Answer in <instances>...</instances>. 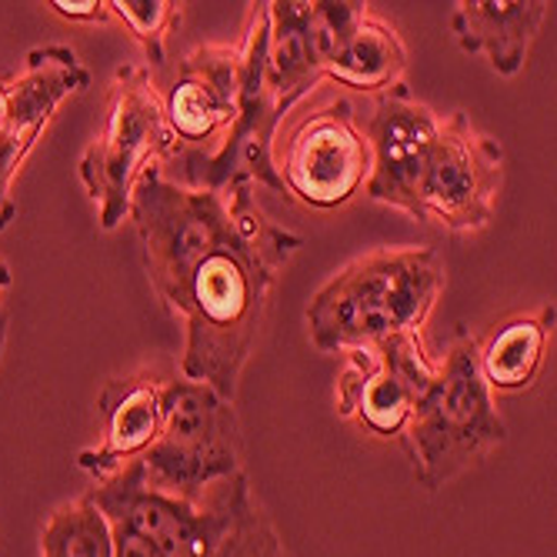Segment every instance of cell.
<instances>
[{
    "label": "cell",
    "instance_id": "6da1fadb",
    "mask_svg": "<svg viewBox=\"0 0 557 557\" xmlns=\"http://www.w3.org/2000/svg\"><path fill=\"white\" fill-rule=\"evenodd\" d=\"M255 187L250 181L221 190L187 187L150 164L127 211L150 287L184 324L181 377L227 400L237 397L281 271L304 247L300 234L261 211Z\"/></svg>",
    "mask_w": 557,
    "mask_h": 557
},
{
    "label": "cell",
    "instance_id": "7a4b0ae2",
    "mask_svg": "<svg viewBox=\"0 0 557 557\" xmlns=\"http://www.w3.org/2000/svg\"><path fill=\"white\" fill-rule=\"evenodd\" d=\"M434 247H381L344 264L311 297L304 321L321 354H344L391 334H421L444 290Z\"/></svg>",
    "mask_w": 557,
    "mask_h": 557
},
{
    "label": "cell",
    "instance_id": "3957f363",
    "mask_svg": "<svg viewBox=\"0 0 557 557\" xmlns=\"http://www.w3.org/2000/svg\"><path fill=\"white\" fill-rule=\"evenodd\" d=\"M414 481L424 491H441L458 481L508 441V424L494 408V391L478 368V337L461 327L447 344L437 377L418 400L404 431Z\"/></svg>",
    "mask_w": 557,
    "mask_h": 557
},
{
    "label": "cell",
    "instance_id": "277c9868",
    "mask_svg": "<svg viewBox=\"0 0 557 557\" xmlns=\"http://www.w3.org/2000/svg\"><path fill=\"white\" fill-rule=\"evenodd\" d=\"M144 487L200 500L211 484L240 474V424L234 400L200 381H164L161 437L134 461Z\"/></svg>",
    "mask_w": 557,
    "mask_h": 557
},
{
    "label": "cell",
    "instance_id": "5b68a950",
    "mask_svg": "<svg viewBox=\"0 0 557 557\" xmlns=\"http://www.w3.org/2000/svg\"><path fill=\"white\" fill-rule=\"evenodd\" d=\"M177 140L164 124V104L147 67H121L114 74L108 111L100 134L81 154V184L97 205V221L104 231L124 224L131 211V190L137 177L158 164V158H174Z\"/></svg>",
    "mask_w": 557,
    "mask_h": 557
},
{
    "label": "cell",
    "instance_id": "8992f818",
    "mask_svg": "<svg viewBox=\"0 0 557 557\" xmlns=\"http://www.w3.org/2000/svg\"><path fill=\"white\" fill-rule=\"evenodd\" d=\"M247 491L250 481L240 471L211 484L200 500L187 504L144 487L131 461L104 484H94L87 497L104 511L111 528L134 534L161 557H208Z\"/></svg>",
    "mask_w": 557,
    "mask_h": 557
},
{
    "label": "cell",
    "instance_id": "52a82bcc",
    "mask_svg": "<svg viewBox=\"0 0 557 557\" xmlns=\"http://www.w3.org/2000/svg\"><path fill=\"white\" fill-rule=\"evenodd\" d=\"M504 184V150L465 111L441 117V131L418 190V221L450 234H478L494 221Z\"/></svg>",
    "mask_w": 557,
    "mask_h": 557
},
{
    "label": "cell",
    "instance_id": "ba28073f",
    "mask_svg": "<svg viewBox=\"0 0 557 557\" xmlns=\"http://www.w3.org/2000/svg\"><path fill=\"white\" fill-rule=\"evenodd\" d=\"M337 377V414L381 441H400L418 400L437 377V361L421 334H391L344 350Z\"/></svg>",
    "mask_w": 557,
    "mask_h": 557
},
{
    "label": "cell",
    "instance_id": "9c48e42d",
    "mask_svg": "<svg viewBox=\"0 0 557 557\" xmlns=\"http://www.w3.org/2000/svg\"><path fill=\"white\" fill-rule=\"evenodd\" d=\"M284 194L318 211H334L358 194L371 174V147L354 121L350 100L337 97L300 117L274 150Z\"/></svg>",
    "mask_w": 557,
    "mask_h": 557
},
{
    "label": "cell",
    "instance_id": "30bf717a",
    "mask_svg": "<svg viewBox=\"0 0 557 557\" xmlns=\"http://www.w3.org/2000/svg\"><path fill=\"white\" fill-rule=\"evenodd\" d=\"M437 131L441 114L418 100L404 81L377 94L374 114L361 131L371 147V174L364 181V194L377 205L404 211L418 221V190Z\"/></svg>",
    "mask_w": 557,
    "mask_h": 557
},
{
    "label": "cell",
    "instance_id": "8fae6325",
    "mask_svg": "<svg viewBox=\"0 0 557 557\" xmlns=\"http://www.w3.org/2000/svg\"><path fill=\"white\" fill-rule=\"evenodd\" d=\"M8 87V121L0 127V231L17 218L14 181L21 164L64 100L90 87V71L67 44H44L30 50L27 67Z\"/></svg>",
    "mask_w": 557,
    "mask_h": 557
},
{
    "label": "cell",
    "instance_id": "7c38bea8",
    "mask_svg": "<svg viewBox=\"0 0 557 557\" xmlns=\"http://www.w3.org/2000/svg\"><path fill=\"white\" fill-rule=\"evenodd\" d=\"M240 54L231 44H200L177 64V77L161 97L164 124L177 150H205L224 140L237 121Z\"/></svg>",
    "mask_w": 557,
    "mask_h": 557
},
{
    "label": "cell",
    "instance_id": "4fadbf2b",
    "mask_svg": "<svg viewBox=\"0 0 557 557\" xmlns=\"http://www.w3.org/2000/svg\"><path fill=\"white\" fill-rule=\"evenodd\" d=\"M161 391L164 381L154 374H124L100 387V444L77 454V468L94 484L114 478L161 437Z\"/></svg>",
    "mask_w": 557,
    "mask_h": 557
},
{
    "label": "cell",
    "instance_id": "5bb4252c",
    "mask_svg": "<svg viewBox=\"0 0 557 557\" xmlns=\"http://www.w3.org/2000/svg\"><path fill=\"white\" fill-rule=\"evenodd\" d=\"M550 8L547 0H458L450 34L465 54H481L497 77H518Z\"/></svg>",
    "mask_w": 557,
    "mask_h": 557
},
{
    "label": "cell",
    "instance_id": "9a60e30c",
    "mask_svg": "<svg viewBox=\"0 0 557 557\" xmlns=\"http://www.w3.org/2000/svg\"><path fill=\"white\" fill-rule=\"evenodd\" d=\"M268 81L274 87L281 117H287L297 100L324 81L311 40V0H271L268 4Z\"/></svg>",
    "mask_w": 557,
    "mask_h": 557
},
{
    "label": "cell",
    "instance_id": "2e32d148",
    "mask_svg": "<svg viewBox=\"0 0 557 557\" xmlns=\"http://www.w3.org/2000/svg\"><path fill=\"white\" fill-rule=\"evenodd\" d=\"M557 311L554 304L518 314L497 324L484 341H478V368L491 391H528L547 358V344L554 334Z\"/></svg>",
    "mask_w": 557,
    "mask_h": 557
},
{
    "label": "cell",
    "instance_id": "e0dca14e",
    "mask_svg": "<svg viewBox=\"0 0 557 557\" xmlns=\"http://www.w3.org/2000/svg\"><path fill=\"white\" fill-rule=\"evenodd\" d=\"M404 71H408V47L397 27L368 11L341 47V54L324 67V81L361 94H384L404 81Z\"/></svg>",
    "mask_w": 557,
    "mask_h": 557
},
{
    "label": "cell",
    "instance_id": "ac0fdd59",
    "mask_svg": "<svg viewBox=\"0 0 557 557\" xmlns=\"http://www.w3.org/2000/svg\"><path fill=\"white\" fill-rule=\"evenodd\" d=\"M40 557H114V528L84 494L47 518Z\"/></svg>",
    "mask_w": 557,
    "mask_h": 557
},
{
    "label": "cell",
    "instance_id": "d6986e66",
    "mask_svg": "<svg viewBox=\"0 0 557 557\" xmlns=\"http://www.w3.org/2000/svg\"><path fill=\"white\" fill-rule=\"evenodd\" d=\"M208 557H290V550L255 491H247Z\"/></svg>",
    "mask_w": 557,
    "mask_h": 557
},
{
    "label": "cell",
    "instance_id": "ffe728a7",
    "mask_svg": "<svg viewBox=\"0 0 557 557\" xmlns=\"http://www.w3.org/2000/svg\"><path fill=\"white\" fill-rule=\"evenodd\" d=\"M181 8L174 0H108V14L124 21L154 67L168 61V37L181 24Z\"/></svg>",
    "mask_w": 557,
    "mask_h": 557
},
{
    "label": "cell",
    "instance_id": "44dd1931",
    "mask_svg": "<svg viewBox=\"0 0 557 557\" xmlns=\"http://www.w3.org/2000/svg\"><path fill=\"white\" fill-rule=\"evenodd\" d=\"M364 14L368 4H361V0H311V40L321 61V74L341 54V47Z\"/></svg>",
    "mask_w": 557,
    "mask_h": 557
},
{
    "label": "cell",
    "instance_id": "7402d4cb",
    "mask_svg": "<svg viewBox=\"0 0 557 557\" xmlns=\"http://www.w3.org/2000/svg\"><path fill=\"white\" fill-rule=\"evenodd\" d=\"M50 8H54V14L67 17V21H87V24L111 17L104 0H54Z\"/></svg>",
    "mask_w": 557,
    "mask_h": 557
},
{
    "label": "cell",
    "instance_id": "603a6c76",
    "mask_svg": "<svg viewBox=\"0 0 557 557\" xmlns=\"http://www.w3.org/2000/svg\"><path fill=\"white\" fill-rule=\"evenodd\" d=\"M11 284H14V274H11L8 261L0 258V358H4V347H8V321H11V314H8L4 294L11 290Z\"/></svg>",
    "mask_w": 557,
    "mask_h": 557
},
{
    "label": "cell",
    "instance_id": "cb8c5ba5",
    "mask_svg": "<svg viewBox=\"0 0 557 557\" xmlns=\"http://www.w3.org/2000/svg\"><path fill=\"white\" fill-rule=\"evenodd\" d=\"M114 557H161V554H158V550H150V547H147L144 541H137L134 534L114 528Z\"/></svg>",
    "mask_w": 557,
    "mask_h": 557
},
{
    "label": "cell",
    "instance_id": "d4e9b609",
    "mask_svg": "<svg viewBox=\"0 0 557 557\" xmlns=\"http://www.w3.org/2000/svg\"><path fill=\"white\" fill-rule=\"evenodd\" d=\"M8 100H11V87L0 81V127H4V121H8Z\"/></svg>",
    "mask_w": 557,
    "mask_h": 557
}]
</instances>
